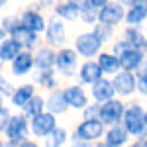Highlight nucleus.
I'll return each instance as SVG.
<instances>
[{"instance_id":"nucleus-34","label":"nucleus","mask_w":147,"mask_h":147,"mask_svg":"<svg viewBox=\"0 0 147 147\" xmlns=\"http://www.w3.org/2000/svg\"><path fill=\"white\" fill-rule=\"evenodd\" d=\"M20 24H22V20H20V16H16V14H8V16H4V18L0 20V26L4 28V32L8 35H10Z\"/></svg>"},{"instance_id":"nucleus-16","label":"nucleus","mask_w":147,"mask_h":147,"mask_svg":"<svg viewBox=\"0 0 147 147\" xmlns=\"http://www.w3.org/2000/svg\"><path fill=\"white\" fill-rule=\"evenodd\" d=\"M88 94H90V100L98 102V104L114 98V96H116V90H114L112 79H110V77H102V79H98L96 82H92L90 86H88Z\"/></svg>"},{"instance_id":"nucleus-29","label":"nucleus","mask_w":147,"mask_h":147,"mask_svg":"<svg viewBox=\"0 0 147 147\" xmlns=\"http://www.w3.org/2000/svg\"><path fill=\"white\" fill-rule=\"evenodd\" d=\"M55 18L63 20V22H77L79 20V8L71 2H57L55 4Z\"/></svg>"},{"instance_id":"nucleus-36","label":"nucleus","mask_w":147,"mask_h":147,"mask_svg":"<svg viewBox=\"0 0 147 147\" xmlns=\"http://www.w3.org/2000/svg\"><path fill=\"white\" fill-rule=\"evenodd\" d=\"M98 112H100V104L98 102H90L80 112V120H98Z\"/></svg>"},{"instance_id":"nucleus-19","label":"nucleus","mask_w":147,"mask_h":147,"mask_svg":"<svg viewBox=\"0 0 147 147\" xmlns=\"http://www.w3.org/2000/svg\"><path fill=\"white\" fill-rule=\"evenodd\" d=\"M129 139H131V136L127 134V129L122 124L108 125L104 131V137H102V141L108 147H125L129 143Z\"/></svg>"},{"instance_id":"nucleus-32","label":"nucleus","mask_w":147,"mask_h":147,"mask_svg":"<svg viewBox=\"0 0 147 147\" xmlns=\"http://www.w3.org/2000/svg\"><path fill=\"white\" fill-rule=\"evenodd\" d=\"M79 20L84 22V24H88V26H94V24L98 22V10L86 2V4L79 10Z\"/></svg>"},{"instance_id":"nucleus-40","label":"nucleus","mask_w":147,"mask_h":147,"mask_svg":"<svg viewBox=\"0 0 147 147\" xmlns=\"http://www.w3.org/2000/svg\"><path fill=\"white\" fill-rule=\"evenodd\" d=\"M67 147H90V143H82V141H71Z\"/></svg>"},{"instance_id":"nucleus-45","label":"nucleus","mask_w":147,"mask_h":147,"mask_svg":"<svg viewBox=\"0 0 147 147\" xmlns=\"http://www.w3.org/2000/svg\"><path fill=\"white\" fill-rule=\"evenodd\" d=\"M90 147H108V145H106L104 141H96V143H92Z\"/></svg>"},{"instance_id":"nucleus-15","label":"nucleus","mask_w":147,"mask_h":147,"mask_svg":"<svg viewBox=\"0 0 147 147\" xmlns=\"http://www.w3.org/2000/svg\"><path fill=\"white\" fill-rule=\"evenodd\" d=\"M118 57H120V67H122V71H129V73H137L147 61L143 51L141 49H136V47H131V45L125 47Z\"/></svg>"},{"instance_id":"nucleus-27","label":"nucleus","mask_w":147,"mask_h":147,"mask_svg":"<svg viewBox=\"0 0 147 147\" xmlns=\"http://www.w3.org/2000/svg\"><path fill=\"white\" fill-rule=\"evenodd\" d=\"M43 110H45V94L35 92L34 96H32V100L28 102L22 110H18V112H22L24 116L30 120V118H34V116H37V114H41Z\"/></svg>"},{"instance_id":"nucleus-12","label":"nucleus","mask_w":147,"mask_h":147,"mask_svg":"<svg viewBox=\"0 0 147 147\" xmlns=\"http://www.w3.org/2000/svg\"><path fill=\"white\" fill-rule=\"evenodd\" d=\"M102 77H104V73H102L100 65L96 63V59H84L79 65V69H77L75 80H77L79 84H82V86L88 88L92 82H96V80L102 79Z\"/></svg>"},{"instance_id":"nucleus-33","label":"nucleus","mask_w":147,"mask_h":147,"mask_svg":"<svg viewBox=\"0 0 147 147\" xmlns=\"http://www.w3.org/2000/svg\"><path fill=\"white\" fill-rule=\"evenodd\" d=\"M136 79H137V94L141 98H147V65H143L136 73Z\"/></svg>"},{"instance_id":"nucleus-9","label":"nucleus","mask_w":147,"mask_h":147,"mask_svg":"<svg viewBox=\"0 0 147 147\" xmlns=\"http://www.w3.org/2000/svg\"><path fill=\"white\" fill-rule=\"evenodd\" d=\"M43 39H45V45H51L53 49H59L67 43V26L63 20L59 18H51L47 20L45 32H43Z\"/></svg>"},{"instance_id":"nucleus-7","label":"nucleus","mask_w":147,"mask_h":147,"mask_svg":"<svg viewBox=\"0 0 147 147\" xmlns=\"http://www.w3.org/2000/svg\"><path fill=\"white\" fill-rule=\"evenodd\" d=\"M124 110H125V102L118 96H114L110 100L102 102L100 104V112H98V120L106 125H116L122 124V118H124Z\"/></svg>"},{"instance_id":"nucleus-43","label":"nucleus","mask_w":147,"mask_h":147,"mask_svg":"<svg viewBox=\"0 0 147 147\" xmlns=\"http://www.w3.org/2000/svg\"><path fill=\"white\" fill-rule=\"evenodd\" d=\"M116 2H120L122 6H125V8H127V6H129V4H131L134 0H116Z\"/></svg>"},{"instance_id":"nucleus-49","label":"nucleus","mask_w":147,"mask_h":147,"mask_svg":"<svg viewBox=\"0 0 147 147\" xmlns=\"http://www.w3.org/2000/svg\"><path fill=\"white\" fill-rule=\"evenodd\" d=\"M2 139H4V137H2V136H0V147H2Z\"/></svg>"},{"instance_id":"nucleus-46","label":"nucleus","mask_w":147,"mask_h":147,"mask_svg":"<svg viewBox=\"0 0 147 147\" xmlns=\"http://www.w3.org/2000/svg\"><path fill=\"white\" fill-rule=\"evenodd\" d=\"M141 51H143V55H145V59H147V39H145V43H143V47H141Z\"/></svg>"},{"instance_id":"nucleus-38","label":"nucleus","mask_w":147,"mask_h":147,"mask_svg":"<svg viewBox=\"0 0 147 147\" xmlns=\"http://www.w3.org/2000/svg\"><path fill=\"white\" fill-rule=\"evenodd\" d=\"M18 147H43V145H41V141H39V139H35V137H28V139L20 141Z\"/></svg>"},{"instance_id":"nucleus-24","label":"nucleus","mask_w":147,"mask_h":147,"mask_svg":"<svg viewBox=\"0 0 147 147\" xmlns=\"http://www.w3.org/2000/svg\"><path fill=\"white\" fill-rule=\"evenodd\" d=\"M96 63L100 65L104 77H110V79H112L116 73L122 71V67H120V57L116 55V53H112V51H104L102 49L100 53H98V57H96Z\"/></svg>"},{"instance_id":"nucleus-26","label":"nucleus","mask_w":147,"mask_h":147,"mask_svg":"<svg viewBox=\"0 0 147 147\" xmlns=\"http://www.w3.org/2000/svg\"><path fill=\"white\" fill-rule=\"evenodd\" d=\"M20 51H22V45L8 35L6 39L0 41V63H10Z\"/></svg>"},{"instance_id":"nucleus-37","label":"nucleus","mask_w":147,"mask_h":147,"mask_svg":"<svg viewBox=\"0 0 147 147\" xmlns=\"http://www.w3.org/2000/svg\"><path fill=\"white\" fill-rule=\"evenodd\" d=\"M125 147H147V136H139V137H131L129 143Z\"/></svg>"},{"instance_id":"nucleus-25","label":"nucleus","mask_w":147,"mask_h":147,"mask_svg":"<svg viewBox=\"0 0 147 147\" xmlns=\"http://www.w3.org/2000/svg\"><path fill=\"white\" fill-rule=\"evenodd\" d=\"M71 143V129L65 125H57L51 134H47L41 139V145L43 147H67Z\"/></svg>"},{"instance_id":"nucleus-35","label":"nucleus","mask_w":147,"mask_h":147,"mask_svg":"<svg viewBox=\"0 0 147 147\" xmlns=\"http://www.w3.org/2000/svg\"><path fill=\"white\" fill-rule=\"evenodd\" d=\"M14 86H16V84L12 82V79H8V77L0 71V96H2L4 100H8V98H10Z\"/></svg>"},{"instance_id":"nucleus-28","label":"nucleus","mask_w":147,"mask_h":147,"mask_svg":"<svg viewBox=\"0 0 147 147\" xmlns=\"http://www.w3.org/2000/svg\"><path fill=\"white\" fill-rule=\"evenodd\" d=\"M122 39L127 41L131 47L141 49L143 43H145V39H147V35L141 32V28H139V26H125V28H124V34H122Z\"/></svg>"},{"instance_id":"nucleus-30","label":"nucleus","mask_w":147,"mask_h":147,"mask_svg":"<svg viewBox=\"0 0 147 147\" xmlns=\"http://www.w3.org/2000/svg\"><path fill=\"white\" fill-rule=\"evenodd\" d=\"M92 34L96 35L104 45H106V43H112V41H114V26L96 22V24H94V28H92Z\"/></svg>"},{"instance_id":"nucleus-5","label":"nucleus","mask_w":147,"mask_h":147,"mask_svg":"<svg viewBox=\"0 0 147 147\" xmlns=\"http://www.w3.org/2000/svg\"><path fill=\"white\" fill-rule=\"evenodd\" d=\"M73 49L79 53L80 59H96L98 53L104 49V43L92 34V30H90V32H80V34L75 37Z\"/></svg>"},{"instance_id":"nucleus-11","label":"nucleus","mask_w":147,"mask_h":147,"mask_svg":"<svg viewBox=\"0 0 147 147\" xmlns=\"http://www.w3.org/2000/svg\"><path fill=\"white\" fill-rule=\"evenodd\" d=\"M10 75L14 79H24L28 75H32L35 71V63H34V51L30 49H22L18 55L12 59L10 63Z\"/></svg>"},{"instance_id":"nucleus-48","label":"nucleus","mask_w":147,"mask_h":147,"mask_svg":"<svg viewBox=\"0 0 147 147\" xmlns=\"http://www.w3.org/2000/svg\"><path fill=\"white\" fill-rule=\"evenodd\" d=\"M145 125H147V106H145Z\"/></svg>"},{"instance_id":"nucleus-4","label":"nucleus","mask_w":147,"mask_h":147,"mask_svg":"<svg viewBox=\"0 0 147 147\" xmlns=\"http://www.w3.org/2000/svg\"><path fill=\"white\" fill-rule=\"evenodd\" d=\"M61 90H63L65 102L69 104L71 112H79L80 114L92 102L90 94H88V88L82 86V84H79L77 80H75V82H69V84H65V86H61Z\"/></svg>"},{"instance_id":"nucleus-2","label":"nucleus","mask_w":147,"mask_h":147,"mask_svg":"<svg viewBox=\"0 0 147 147\" xmlns=\"http://www.w3.org/2000/svg\"><path fill=\"white\" fill-rule=\"evenodd\" d=\"M106 131V125L100 120H79L71 129V141H82V143H96L102 141Z\"/></svg>"},{"instance_id":"nucleus-44","label":"nucleus","mask_w":147,"mask_h":147,"mask_svg":"<svg viewBox=\"0 0 147 147\" xmlns=\"http://www.w3.org/2000/svg\"><path fill=\"white\" fill-rule=\"evenodd\" d=\"M6 37H8V34H6V32H4V28L0 26V41H2V39H6Z\"/></svg>"},{"instance_id":"nucleus-18","label":"nucleus","mask_w":147,"mask_h":147,"mask_svg":"<svg viewBox=\"0 0 147 147\" xmlns=\"http://www.w3.org/2000/svg\"><path fill=\"white\" fill-rule=\"evenodd\" d=\"M45 110L55 114V116H59V118H63V116H67L71 112V108H69V104L65 102V96H63V90L61 88L45 92Z\"/></svg>"},{"instance_id":"nucleus-8","label":"nucleus","mask_w":147,"mask_h":147,"mask_svg":"<svg viewBox=\"0 0 147 147\" xmlns=\"http://www.w3.org/2000/svg\"><path fill=\"white\" fill-rule=\"evenodd\" d=\"M112 84L116 96L122 98V100H129L137 94V79L136 73H129V71H120L112 77Z\"/></svg>"},{"instance_id":"nucleus-41","label":"nucleus","mask_w":147,"mask_h":147,"mask_svg":"<svg viewBox=\"0 0 147 147\" xmlns=\"http://www.w3.org/2000/svg\"><path fill=\"white\" fill-rule=\"evenodd\" d=\"M2 147H18V143L12 139H2Z\"/></svg>"},{"instance_id":"nucleus-23","label":"nucleus","mask_w":147,"mask_h":147,"mask_svg":"<svg viewBox=\"0 0 147 147\" xmlns=\"http://www.w3.org/2000/svg\"><path fill=\"white\" fill-rule=\"evenodd\" d=\"M12 39H16L20 45H22V49H35V47L39 45V34H35V32H32L30 28H26V26H18L14 32L10 34Z\"/></svg>"},{"instance_id":"nucleus-42","label":"nucleus","mask_w":147,"mask_h":147,"mask_svg":"<svg viewBox=\"0 0 147 147\" xmlns=\"http://www.w3.org/2000/svg\"><path fill=\"white\" fill-rule=\"evenodd\" d=\"M67 2H71V4H75V6H77V8H82V6H84V4H86V0H67Z\"/></svg>"},{"instance_id":"nucleus-17","label":"nucleus","mask_w":147,"mask_h":147,"mask_svg":"<svg viewBox=\"0 0 147 147\" xmlns=\"http://www.w3.org/2000/svg\"><path fill=\"white\" fill-rule=\"evenodd\" d=\"M61 80L63 79L57 75L55 69H45V71H35L34 73V84L43 92L61 88Z\"/></svg>"},{"instance_id":"nucleus-47","label":"nucleus","mask_w":147,"mask_h":147,"mask_svg":"<svg viewBox=\"0 0 147 147\" xmlns=\"http://www.w3.org/2000/svg\"><path fill=\"white\" fill-rule=\"evenodd\" d=\"M6 4H8V0H0V8H4Z\"/></svg>"},{"instance_id":"nucleus-20","label":"nucleus","mask_w":147,"mask_h":147,"mask_svg":"<svg viewBox=\"0 0 147 147\" xmlns=\"http://www.w3.org/2000/svg\"><path fill=\"white\" fill-rule=\"evenodd\" d=\"M55 55H57V49H53L51 45H37L34 51L35 71L55 69Z\"/></svg>"},{"instance_id":"nucleus-22","label":"nucleus","mask_w":147,"mask_h":147,"mask_svg":"<svg viewBox=\"0 0 147 147\" xmlns=\"http://www.w3.org/2000/svg\"><path fill=\"white\" fill-rule=\"evenodd\" d=\"M147 20V0H134L125 10L124 22L127 26H141Z\"/></svg>"},{"instance_id":"nucleus-6","label":"nucleus","mask_w":147,"mask_h":147,"mask_svg":"<svg viewBox=\"0 0 147 147\" xmlns=\"http://www.w3.org/2000/svg\"><path fill=\"white\" fill-rule=\"evenodd\" d=\"M57 125H59V116L43 110L41 114L30 118V136L41 141L47 134H51V131L55 129Z\"/></svg>"},{"instance_id":"nucleus-31","label":"nucleus","mask_w":147,"mask_h":147,"mask_svg":"<svg viewBox=\"0 0 147 147\" xmlns=\"http://www.w3.org/2000/svg\"><path fill=\"white\" fill-rule=\"evenodd\" d=\"M14 112H16V110L8 104V100H4V98L0 96V136H4V131H6V127L10 124Z\"/></svg>"},{"instance_id":"nucleus-14","label":"nucleus","mask_w":147,"mask_h":147,"mask_svg":"<svg viewBox=\"0 0 147 147\" xmlns=\"http://www.w3.org/2000/svg\"><path fill=\"white\" fill-rule=\"evenodd\" d=\"M35 92H37V86L34 84V80L32 82H22V84L14 86L10 98H8V104L18 112V110H22L24 106L32 100V96H34Z\"/></svg>"},{"instance_id":"nucleus-10","label":"nucleus","mask_w":147,"mask_h":147,"mask_svg":"<svg viewBox=\"0 0 147 147\" xmlns=\"http://www.w3.org/2000/svg\"><path fill=\"white\" fill-rule=\"evenodd\" d=\"M4 139H12V141H16V143H20L24 139H28L30 136V120L24 116L22 112H14L12 116L10 124L6 127V131H4Z\"/></svg>"},{"instance_id":"nucleus-13","label":"nucleus","mask_w":147,"mask_h":147,"mask_svg":"<svg viewBox=\"0 0 147 147\" xmlns=\"http://www.w3.org/2000/svg\"><path fill=\"white\" fill-rule=\"evenodd\" d=\"M124 18H125V6H122L116 0H110L108 4H104L98 10V22L114 26V28L124 22Z\"/></svg>"},{"instance_id":"nucleus-21","label":"nucleus","mask_w":147,"mask_h":147,"mask_svg":"<svg viewBox=\"0 0 147 147\" xmlns=\"http://www.w3.org/2000/svg\"><path fill=\"white\" fill-rule=\"evenodd\" d=\"M20 20H22V26L30 28L35 34H43V32H45L47 20L37 8H26V10L22 12V16H20Z\"/></svg>"},{"instance_id":"nucleus-1","label":"nucleus","mask_w":147,"mask_h":147,"mask_svg":"<svg viewBox=\"0 0 147 147\" xmlns=\"http://www.w3.org/2000/svg\"><path fill=\"white\" fill-rule=\"evenodd\" d=\"M122 125L127 129V134L131 137L147 136V125H145V106L137 100H131L125 104Z\"/></svg>"},{"instance_id":"nucleus-3","label":"nucleus","mask_w":147,"mask_h":147,"mask_svg":"<svg viewBox=\"0 0 147 147\" xmlns=\"http://www.w3.org/2000/svg\"><path fill=\"white\" fill-rule=\"evenodd\" d=\"M79 53L73 49V47H59L57 49V55H55V71L61 79H75L77 75V69H79Z\"/></svg>"},{"instance_id":"nucleus-39","label":"nucleus","mask_w":147,"mask_h":147,"mask_svg":"<svg viewBox=\"0 0 147 147\" xmlns=\"http://www.w3.org/2000/svg\"><path fill=\"white\" fill-rule=\"evenodd\" d=\"M86 2H88V4H90V6H94V8H96V10H100L102 6H104V4H108V2H110V0H86Z\"/></svg>"}]
</instances>
